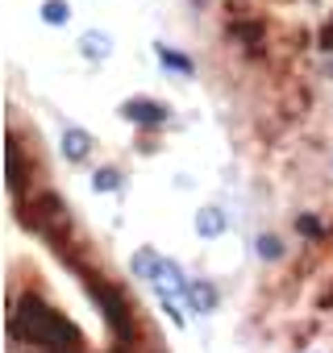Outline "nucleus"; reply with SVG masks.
Here are the masks:
<instances>
[{
  "mask_svg": "<svg viewBox=\"0 0 333 353\" xmlns=\"http://www.w3.org/2000/svg\"><path fill=\"white\" fill-rule=\"evenodd\" d=\"M312 353H316V349H312Z\"/></svg>",
  "mask_w": 333,
  "mask_h": 353,
  "instance_id": "obj_15",
  "label": "nucleus"
},
{
  "mask_svg": "<svg viewBox=\"0 0 333 353\" xmlns=\"http://www.w3.org/2000/svg\"><path fill=\"white\" fill-rule=\"evenodd\" d=\"M75 46H79V54H84L88 63H104V59L113 54V38H108L104 30H84Z\"/></svg>",
  "mask_w": 333,
  "mask_h": 353,
  "instance_id": "obj_2",
  "label": "nucleus"
},
{
  "mask_svg": "<svg viewBox=\"0 0 333 353\" xmlns=\"http://www.w3.org/2000/svg\"><path fill=\"white\" fill-rule=\"evenodd\" d=\"M229 229V221H225V212L217 208V204H204L200 212H196V233L200 237H221Z\"/></svg>",
  "mask_w": 333,
  "mask_h": 353,
  "instance_id": "obj_4",
  "label": "nucleus"
},
{
  "mask_svg": "<svg viewBox=\"0 0 333 353\" xmlns=\"http://www.w3.org/2000/svg\"><path fill=\"white\" fill-rule=\"evenodd\" d=\"M258 258H263V262H279V258H283V241H279L275 233H263V237H258Z\"/></svg>",
  "mask_w": 333,
  "mask_h": 353,
  "instance_id": "obj_10",
  "label": "nucleus"
},
{
  "mask_svg": "<svg viewBox=\"0 0 333 353\" xmlns=\"http://www.w3.org/2000/svg\"><path fill=\"white\" fill-rule=\"evenodd\" d=\"M158 266H162V258H158L154 250H137V254H133V270H137V274H142L146 283H154Z\"/></svg>",
  "mask_w": 333,
  "mask_h": 353,
  "instance_id": "obj_8",
  "label": "nucleus"
},
{
  "mask_svg": "<svg viewBox=\"0 0 333 353\" xmlns=\"http://www.w3.org/2000/svg\"><path fill=\"white\" fill-rule=\"evenodd\" d=\"M63 150H67L71 162H88L92 150H96V137L84 133V129H67V133H63Z\"/></svg>",
  "mask_w": 333,
  "mask_h": 353,
  "instance_id": "obj_3",
  "label": "nucleus"
},
{
  "mask_svg": "<svg viewBox=\"0 0 333 353\" xmlns=\"http://www.w3.org/2000/svg\"><path fill=\"white\" fill-rule=\"evenodd\" d=\"M296 233H300V237H321V221H316L312 212H300V216H296Z\"/></svg>",
  "mask_w": 333,
  "mask_h": 353,
  "instance_id": "obj_11",
  "label": "nucleus"
},
{
  "mask_svg": "<svg viewBox=\"0 0 333 353\" xmlns=\"http://www.w3.org/2000/svg\"><path fill=\"white\" fill-rule=\"evenodd\" d=\"M316 50L321 54H333V21H325V30L316 34Z\"/></svg>",
  "mask_w": 333,
  "mask_h": 353,
  "instance_id": "obj_12",
  "label": "nucleus"
},
{
  "mask_svg": "<svg viewBox=\"0 0 333 353\" xmlns=\"http://www.w3.org/2000/svg\"><path fill=\"white\" fill-rule=\"evenodd\" d=\"M117 188H121V170H117V166H100V170L92 174V192L104 196V192H117Z\"/></svg>",
  "mask_w": 333,
  "mask_h": 353,
  "instance_id": "obj_9",
  "label": "nucleus"
},
{
  "mask_svg": "<svg viewBox=\"0 0 333 353\" xmlns=\"http://www.w3.org/2000/svg\"><path fill=\"white\" fill-rule=\"evenodd\" d=\"M316 307H325V312H329V307H333V283H329V287H325V291H321V299H316Z\"/></svg>",
  "mask_w": 333,
  "mask_h": 353,
  "instance_id": "obj_13",
  "label": "nucleus"
},
{
  "mask_svg": "<svg viewBox=\"0 0 333 353\" xmlns=\"http://www.w3.org/2000/svg\"><path fill=\"white\" fill-rule=\"evenodd\" d=\"M38 13H42V21L55 26V30L71 21V5H67V0H42V9H38Z\"/></svg>",
  "mask_w": 333,
  "mask_h": 353,
  "instance_id": "obj_7",
  "label": "nucleus"
},
{
  "mask_svg": "<svg viewBox=\"0 0 333 353\" xmlns=\"http://www.w3.org/2000/svg\"><path fill=\"white\" fill-rule=\"evenodd\" d=\"M188 303H192V312H204V316H209V312L217 307V287L204 283V279H196L192 291H188Z\"/></svg>",
  "mask_w": 333,
  "mask_h": 353,
  "instance_id": "obj_6",
  "label": "nucleus"
},
{
  "mask_svg": "<svg viewBox=\"0 0 333 353\" xmlns=\"http://www.w3.org/2000/svg\"><path fill=\"white\" fill-rule=\"evenodd\" d=\"M121 117L133 121V125H154V129H162L166 121H171V108L158 104V100H150V96H133V100L121 104Z\"/></svg>",
  "mask_w": 333,
  "mask_h": 353,
  "instance_id": "obj_1",
  "label": "nucleus"
},
{
  "mask_svg": "<svg viewBox=\"0 0 333 353\" xmlns=\"http://www.w3.org/2000/svg\"><path fill=\"white\" fill-rule=\"evenodd\" d=\"M154 50H158V63H162L166 71H180L184 79H192V75H196V63H192L184 50H171V46H154Z\"/></svg>",
  "mask_w": 333,
  "mask_h": 353,
  "instance_id": "obj_5",
  "label": "nucleus"
},
{
  "mask_svg": "<svg viewBox=\"0 0 333 353\" xmlns=\"http://www.w3.org/2000/svg\"><path fill=\"white\" fill-rule=\"evenodd\" d=\"M325 75H329V79H333V59H329V63H325Z\"/></svg>",
  "mask_w": 333,
  "mask_h": 353,
  "instance_id": "obj_14",
  "label": "nucleus"
}]
</instances>
